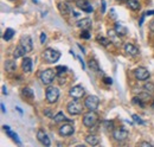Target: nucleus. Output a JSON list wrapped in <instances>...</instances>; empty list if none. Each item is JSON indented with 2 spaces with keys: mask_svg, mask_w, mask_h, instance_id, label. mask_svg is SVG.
<instances>
[{
  "mask_svg": "<svg viewBox=\"0 0 154 147\" xmlns=\"http://www.w3.org/2000/svg\"><path fill=\"white\" fill-rule=\"evenodd\" d=\"M3 128H4L5 131H8V129H10V126H6V125H5V126H4Z\"/></svg>",
  "mask_w": 154,
  "mask_h": 147,
  "instance_id": "nucleus-47",
  "label": "nucleus"
},
{
  "mask_svg": "<svg viewBox=\"0 0 154 147\" xmlns=\"http://www.w3.org/2000/svg\"><path fill=\"white\" fill-rule=\"evenodd\" d=\"M145 16H146V13L141 14V18H140V21H139V25H140V26H142V24H144V20H145Z\"/></svg>",
  "mask_w": 154,
  "mask_h": 147,
  "instance_id": "nucleus-40",
  "label": "nucleus"
},
{
  "mask_svg": "<svg viewBox=\"0 0 154 147\" xmlns=\"http://www.w3.org/2000/svg\"><path fill=\"white\" fill-rule=\"evenodd\" d=\"M104 12H106V1L102 0V13H104Z\"/></svg>",
  "mask_w": 154,
  "mask_h": 147,
  "instance_id": "nucleus-41",
  "label": "nucleus"
},
{
  "mask_svg": "<svg viewBox=\"0 0 154 147\" xmlns=\"http://www.w3.org/2000/svg\"><path fill=\"white\" fill-rule=\"evenodd\" d=\"M108 36H109L110 42H111V43H114L115 45L120 46V45L122 44L121 38H120V34H118V32L115 31V30H109V31H108Z\"/></svg>",
  "mask_w": 154,
  "mask_h": 147,
  "instance_id": "nucleus-14",
  "label": "nucleus"
},
{
  "mask_svg": "<svg viewBox=\"0 0 154 147\" xmlns=\"http://www.w3.org/2000/svg\"><path fill=\"white\" fill-rule=\"evenodd\" d=\"M146 16H154V11H147Z\"/></svg>",
  "mask_w": 154,
  "mask_h": 147,
  "instance_id": "nucleus-43",
  "label": "nucleus"
},
{
  "mask_svg": "<svg viewBox=\"0 0 154 147\" xmlns=\"http://www.w3.org/2000/svg\"><path fill=\"white\" fill-rule=\"evenodd\" d=\"M58 10H59V12L63 16H68L70 13V7L65 3H59L58 4Z\"/></svg>",
  "mask_w": 154,
  "mask_h": 147,
  "instance_id": "nucleus-21",
  "label": "nucleus"
},
{
  "mask_svg": "<svg viewBox=\"0 0 154 147\" xmlns=\"http://www.w3.org/2000/svg\"><path fill=\"white\" fill-rule=\"evenodd\" d=\"M104 125H106V128L113 129V122L111 121H104Z\"/></svg>",
  "mask_w": 154,
  "mask_h": 147,
  "instance_id": "nucleus-36",
  "label": "nucleus"
},
{
  "mask_svg": "<svg viewBox=\"0 0 154 147\" xmlns=\"http://www.w3.org/2000/svg\"><path fill=\"white\" fill-rule=\"evenodd\" d=\"M81 38H83V39H89V38H90V32H89L88 30H83L82 33H81Z\"/></svg>",
  "mask_w": 154,
  "mask_h": 147,
  "instance_id": "nucleus-34",
  "label": "nucleus"
},
{
  "mask_svg": "<svg viewBox=\"0 0 154 147\" xmlns=\"http://www.w3.org/2000/svg\"><path fill=\"white\" fill-rule=\"evenodd\" d=\"M1 112L3 113H6V108H5V104L4 103H1Z\"/></svg>",
  "mask_w": 154,
  "mask_h": 147,
  "instance_id": "nucleus-44",
  "label": "nucleus"
},
{
  "mask_svg": "<svg viewBox=\"0 0 154 147\" xmlns=\"http://www.w3.org/2000/svg\"><path fill=\"white\" fill-rule=\"evenodd\" d=\"M56 78V70L54 71L52 69H46L44 71L41 72V75H39V80L43 84L45 85H49L51 84Z\"/></svg>",
  "mask_w": 154,
  "mask_h": 147,
  "instance_id": "nucleus-2",
  "label": "nucleus"
},
{
  "mask_svg": "<svg viewBox=\"0 0 154 147\" xmlns=\"http://www.w3.org/2000/svg\"><path fill=\"white\" fill-rule=\"evenodd\" d=\"M20 45H23L28 52H31L32 49H33V43H32L31 37L30 36H23L20 38Z\"/></svg>",
  "mask_w": 154,
  "mask_h": 147,
  "instance_id": "nucleus-12",
  "label": "nucleus"
},
{
  "mask_svg": "<svg viewBox=\"0 0 154 147\" xmlns=\"http://www.w3.org/2000/svg\"><path fill=\"white\" fill-rule=\"evenodd\" d=\"M67 70H68V68H67V67H63V65H58V67L56 68V71L59 74V75H62V74H65Z\"/></svg>",
  "mask_w": 154,
  "mask_h": 147,
  "instance_id": "nucleus-33",
  "label": "nucleus"
},
{
  "mask_svg": "<svg viewBox=\"0 0 154 147\" xmlns=\"http://www.w3.org/2000/svg\"><path fill=\"white\" fill-rule=\"evenodd\" d=\"M85 142L89 144L90 146H97L100 144V138L91 134V135H87L85 137Z\"/></svg>",
  "mask_w": 154,
  "mask_h": 147,
  "instance_id": "nucleus-20",
  "label": "nucleus"
},
{
  "mask_svg": "<svg viewBox=\"0 0 154 147\" xmlns=\"http://www.w3.org/2000/svg\"><path fill=\"white\" fill-rule=\"evenodd\" d=\"M97 120H98V115L95 113V110H89L83 116V125L88 128H91L96 125Z\"/></svg>",
  "mask_w": 154,
  "mask_h": 147,
  "instance_id": "nucleus-3",
  "label": "nucleus"
},
{
  "mask_svg": "<svg viewBox=\"0 0 154 147\" xmlns=\"http://www.w3.org/2000/svg\"><path fill=\"white\" fill-rule=\"evenodd\" d=\"M124 51L129 55V56H136L138 54H139V49L135 46V45H133V44H131V43H127L126 45H124Z\"/></svg>",
  "mask_w": 154,
  "mask_h": 147,
  "instance_id": "nucleus-16",
  "label": "nucleus"
},
{
  "mask_svg": "<svg viewBox=\"0 0 154 147\" xmlns=\"http://www.w3.org/2000/svg\"><path fill=\"white\" fill-rule=\"evenodd\" d=\"M54 121H55V122H64V121H71V119H68L62 112H59V113H57V114L54 116Z\"/></svg>",
  "mask_w": 154,
  "mask_h": 147,
  "instance_id": "nucleus-24",
  "label": "nucleus"
},
{
  "mask_svg": "<svg viewBox=\"0 0 154 147\" xmlns=\"http://www.w3.org/2000/svg\"><path fill=\"white\" fill-rule=\"evenodd\" d=\"M153 107H154V102H153Z\"/></svg>",
  "mask_w": 154,
  "mask_h": 147,
  "instance_id": "nucleus-49",
  "label": "nucleus"
},
{
  "mask_svg": "<svg viewBox=\"0 0 154 147\" xmlns=\"http://www.w3.org/2000/svg\"><path fill=\"white\" fill-rule=\"evenodd\" d=\"M114 30L118 32V34H120V36H126L127 34V32H128V30H127V27L123 25L122 23H115V27H114Z\"/></svg>",
  "mask_w": 154,
  "mask_h": 147,
  "instance_id": "nucleus-18",
  "label": "nucleus"
},
{
  "mask_svg": "<svg viewBox=\"0 0 154 147\" xmlns=\"http://www.w3.org/2000/svg\"><path fill=\"white\" fill-rule=\"evenodd\" d=\"M132 117H133L134 122H136V124H139V125H142V124H144V121L141 120V117H140L139 115H136V114H133V115H132Z\"/></svg>",
  "mask_w": 154,
  "mask_h": 147,
  "instance_id": "nucleus-35",
  "label": "nucleus"
},
{
  "mask_svg": "<svg viewBox=\"0 0 154 147\" xmlns=\"http://www.w3.org/2000/svg\"><path fill=\"white\" fill-rule=\"evenodd\" d=\"M45 96H46V101L49 103H55V102H57L58 97H59V89L56 87H47Z\"/></svg>",
  "mask_w": 154,
  "mask_h": 147,
  "instance_id": "nucleus-5",
  "label": "nucleus"
},
{
  "mask_svg": "<svg viewBox=\"0 0 154 147\" xmlns=\"http://www.w3.org/2000/svg\"><path fill=\"white\" fill-rule=\"evenodd\" d=\"M88 65H89V68L91 69V71H94V72H98L100 71V67H98V64H97V62L95 59H90L88 62Z\"/></svg>",
  "mask_w": 154,
  "mask_h": 147,
  "instance_id": "nucleus-26",
  "label": "nucleus"
},
{
  "mask_svg": "<svg viewBox=\"0 0 154 147\" xmlns=\"http://www.w3.org/2000/svg\"><path fill=\"white\" fill-rule=\"evenodd\" d=\"M3 94L7 95V89H6V87H5V85H3Z\"/></svg>",
  "mask_w": 154,
  "mask_h": 147,
  "instance_id": "nucleus-45",
  "label": "nucleus"
},
{
  "mask_svg": "<svg viewBox=\"0 0 154 147\" xmlns=\"http://www.w3.org/2000/svg\"><path fill=\"white\" fill-rule=\"evenodd\" d=\"M58 133L62 137H70L75 133V128H74L72 125H63V126L59 127Z\"/></svg>",
  "mask_w": 154,
  "mask_h": 147,
  "instance_id": "nucleus-10",
  "label": "nucleus"
},
{
  "mask_svg": "<svg viewBox=\"0 0 154 147\" xmlns=\"http://www.w3.org/2000/svg\"><path fill=\"white\" fill-rule=\"evenodd\" d=\"M149 30H151L152 32H154V20L149 23Z\"/></svg>",
  "mask_w": 154,
  "mask_h": 147,
  "instance_id": "nucleus-42",
  "label": "nucleus"
},
{
  "mask_svg": "<svg viewBox=\"0 0 154 147\" xmlns=\"http://www.w3.org/2000/svg\"><path fill=\"white\" fill-rule=\"evenodd\" d=\"M69 94H70V96L74 97V99H82L85 94V91H84V88L82 85H75V87H72L70 89Z\"/></svg>",
  "mask_w": 154,
  "mask_h": 147,
  "instance_id": "nucleus-9",
  "label": "nucleus"
},
{
  "mask_svg": "<svg viewBox=\"0 0 154 147\" xmlns=\"http://www.w3.org/2000/svg\"><path fill=\"white\" fill-rule=\"evenodd\" d=\"M132 101H133V103H134V104H136V106H140V107H142V108L146 106V103H145L142 100H141L139 96H135Z\"/></svg>",
  "mask_w": 154,
  "mask_h": 147,
  "instance_id": "nucleus-31",
  "label": "nucleus"
},
{
  "mask_svg": "<svg viewBox=\"0 0 154 147\" xmlns=\"http://www.w3.org/2000/svg\"><path fill=\"white\" fill-rule=\"evenodd\" d=\"M139 146H145V147H152V144L147 142V141H142V142H140Z\"/></svg>",
  "mask_w": 154,
  "mask_h": 147,
  "instance_id": "nucleus-39",
  "label": "nucleus"
},
{
  "mask_svg": "<svg viewBox=\"0 0 154 147\" xmlns=\"http://www.w3.org/2000/svg\"><path fill=\"white\" fill-rule=\"evenodd\" d=\"M96 41H97L101 45H103V46H108V44H109V43H111V42H110V39H107V38H104V37H101V36H97Z\"/></svg>",
  "mask_w": 154,
  "mask_h": 147,
  "instance_id": "nucleus-29",
  "label": "nucleus"
},
{
  "mask_svg": "<svg viewBox=\"0 0 154 147\" xmlns=\"http://www.w3.org/2000/svg\"><path fill=\"white\" fill-rule=\"evenodd\" d=\"M120 1H121V0H120Z\"/></svg>",
  "mask_w": 154,
  "mask_h": 147,
  "instance_id": "nucleus-50",
  "label": "nucleus"
},
{
  "mask_svg": "<svg viewBox=\"0 0 154 147\" xmlns=\"http://www.w3.org/2000/svg\"><path fill=\"white\" fill-rule=\"evenodd\" d=\"M6 133H7V135L8 137H11L12 139H13L18 145H20V140H19V138H18V135H17V133H13L11 129H8V131H6Z\"/></svg>",
  "mask_w": 154,
  "mask_h": 147,
  "instance_id": "nucleus-30",
  "label": "nucleus"
},
{
  "mask_svg": "<svg viewBox=\"0 0 154 147\" xmlns=\"http://www.w3.org/2000/svg\"><path fill=\"white\" fill-rule=\"evenodd\" d=\"M26 52H28V51L25 50V47H24L23 45H18V46L16 47V50L13 51V57H14L16 59H17V58H20V57H24Z\"/></svg>",
  "mask_w": 154,
  "mask_h": 147,
  "instance_id": "nucleus-19",
  "label": "nucleus"
},
{
  "mask_svg": "<svg viewBox=\"0 0 154 147\" xmlns=\"http://www.w3.org/2000/svg\"><path fill=\"white\" fill-rule=\"evenodd\" d=\"M76 6L80 10L87 12V13L93 12V6L90 5V3H89L88 0H76Z\"/></svg>",
  "mask_w": 154,
  "mask_h": 147,
  "instance_id": "nucleus-11",
  "label": "nucleus"
},
{
  "mask_svg": "<svg viewBox=\"0 0 154 147\" xmlns=\"http://www.w3.org/2000/svg\"><path fill=\"white\" fill-rule=\"evenodd\" d=\"M67 110H68V113L71 114V115H80L82 113V110H83V106H82L81 102L74 100V101L68 103Z\"/></svg>",
  "mask_w": 154,
  "mask_h": 147,
  "instance_id": "nucleus-4",
  "label": "nucleus"
},
{
  "mask_svg": "<svg viewBox=\"0 0 154 147\" xmlns=\"http://www.w3.org/2000/svg\"><path fill=\"white\" fill-rule=\"evenodd\" d=\"M21 94H23V96L28 97L29 100H33V97H34L32 89H31V88H28V87H26V88H23V90H21Z\"/></svg>",
  "mask_w": 154,
  "mask_h": 147,
  "instance_id": "nucleus-25",
  "label": "nucleus"
},
{
  "mask_svg": "<svg viewBox=\"0 0 154 147\" xmlns=\"http://www.w3.org/2000/svg\"><path fill=\"white\" fill-rule=\"evenodd\" d=\"M67 1H74V0H67Z\"/></svg>",
  "mask_w": 154,
  "mask_h": 147,
  "instance_id": "nucleus-48",
  "label": "nucleus"
},
{
  "mask_svg": "<svg viewBox=\"0 0 154 147\" xmlns=\"http://www.w3.org/2000/svg\"><path fill=\"white\" fill-rule=\"evenodd\" d=\"M16 109H17V110H18V112H19V113H20V114H21V113H23V110H21V109H20V108H19V107H16Z\"/></svg>",
  "mask_w": 154,
  "mask_h": 147,
  "instance_id": "nucleus-46",
  "label": "nucleus"
},
{
  "mask_svg": "<svg viewBox=\"0 0 154 147\" xmlns=\"http://www.w3.org/2000/svg\"><path fill=\"white\" fill-rule=\"evenodd\" d=\"M45 41H46V34H45L44 32H42V33H41V43L44 44Z\"/></svg>",
  "mask_w": 154,
  "mask_h": 147,
  "instance_id": "nucleus-37",
  "label": "nucleus"
},
{
  "mask_svg": "<svg viewBox=\"0 0 154 147\" xmlns=\"http://www.w3.org/2000/svg\"><path fill=\"white\" fill-rule=\"evenodd\" d=\"M98 104H100V100H98V97L95 96V95L88 96L87 99L84 100V106L89 110H96L97 107H98Z\"/></svg>",
  "mask_w": 154,
  "mask_h": 147,
  "instance_id": "nucleus-6",
  "label": "nucleus"
},
{
  "mask_svg": "<svg viewBox=\"0 0 154 147\" xmlns=\"http://www.w3.org/2000/svg\"><path fill=\"white\" fill-rule=\"evenodd\" d=\"M144 90L147 91V93H149V94L154 93V84L152 82H146L144 84Z\"/></svg>",
  "mask_w": 154,
  "mask_h": 147,
  "instance_id": "nucleus-27",
  "label": "nucleus"
},
{
  "mask_svg": "<svg viewBox=\"0 0 154 147\" xmlns=\"http://www.w3.org/2000/svg\"><path fill=\"white\" fill-rule=\"evenodd\" d=\"M103 82H104L106 84H113V80H111L110 77H104V78H103Z\"/></svg>",
  "mask_w": 154,
  "mask_h": 147,
  "instance_id": "nucleus-38",
  "label": "nucleus"
},
{
  "mask_svg": "<svg viewBox=\"0 0 154 147\" xmlns=\"http://www.w3.org/2000/svg\"><path fill=\"white\" fill-rule=\"evenodd\" d=\"M91 19H89V18H83L81 20L77 21V26H78L80 29L82 30H89L91 27Z\"/></svg>",
  "mask_w": 154,
  "mask_h": 147,
  "instance_id": "nucleus-15",
  "label": "nucleus"
},
{
  "mask_svg": "<svg viewBox=\"0 0 154 147\" xmlns=\"http://www.w3.org/2000/svg\"><path fill=\"white\" fill-rule=\"evenodd\" d=\"M37 139L39 140V142L41 144H43L44 146H46V147H49L50 145H51V141H50V138L47 137V134L44 132V131H38V133H37Z\"/></svg>",
  "mask_w": 154,
  "mask_h": 147,
  "instance_id": "nucleus-13",
  "label": "nucleus"
},
{
  "mask_svg": "<svg viewBox=\"0 0 154 147\" xmlns=\"http://www.w3.org/2000/svg\"><path fill=\"white\" fill-rule=\"evenodd\" d=\"M127 6L129 7L131 10H133V11L140 10V3L138 1V0H128V1H127Z\"/></svg>",
  "mask_w": 154,
  "mask_h": 147,
  "instance_id": "nucleus-23",
  "label": "nucleus"
},
{
  "mask_svg": "<svg viewBox=\"0 0 154 147\" xmlns=\"http://www.w3.org/2000/svg\"><path fill=\"white\" fill-rule=\"evenodd\" d=\"M13 34H14V30L13 29H6V31L4 33V39L5 41H10L12 37H13Z\"/></svg>",
  "mask_w": 154,
  "mask_h": 147,
  "instance_id": "nucleus-28",
  "label": "nucleus"
},
{
  "mask_svg": "<svg viewBox=\"0 0 154 147\" xmlns=\"http://www.w3.org/2000/svg\"><path fill=\"white\" fill-rule=\"evenodd\" d=\"M21 68H23L24 72H31V70H32V60H31V58L25 57V58L23 59Z\"/></svg>",
  "mask_w": 154,
  "mask_h": 147,
  "instance_id": "nucleus-17",
  "label": "nucleus"
},
{
  "mask_svg": "<svg viewBox=\"0 0 154 147\" xmlns=\"http://www.w3.org/2000/svg\"><path fill=\"white\" fill-rule=\"evenodd\" d=\"M5 69H6V71H8V72H13V71H16V69H17V64H16V62H13V60H6L5 62Z\"/></svg>",
  "mask_w": 154,
  "mask_h": 147,
  "instance_id": "nucleus-22",
  "label": "nucleus"
},
{
  "mask_svg": "<svg viewBox=\"0 0 154 147\" xmlns=\"http://www.w3.org/2000/svg\"><path fill=\"white\" fill-rule=\"evenodd\" d=\"M139 97H140V99L142 100L145 103H147V102L151 100V95H149V93H147V91H145V93H142V94H140Z\"/></svg>",
  "mask_w": 154,
  "mask_h": 147,
  "instance_id": "nucleus-32",
  "label": "nucleus"
},
{
  "mask_svg": "<svg viewBox=\"0 0 154 147\" xmlns=\"http://www.w3.org/2000/svg\"><path fill=\"white\" fill-rule=\"evenodd\" d=\"M134 75H135V77H136L139 81H146V80L149 78L151 74H149V71H148L146 68H144V67H139L138 69H135Z\"/></svg>",
  "mask_w": 154,
  "mask_h": 147,
  "instance_id": "nucleus-7",
  "label": "nucleus"
},
{
  "mask_svg": "<svg viewBox=\"0 0 154 147\" xmlns=\"http://www.w3.org/2000/svg\"><path fill=\"white\" fill-rule=\"evenodd\" d=\"M43 58L46 63H56L60 58V52H58L57 50H54L51 47H47L43 52Z\"/></svg>",
  "mask_w": 154,
  "mask_h": 147,
  "instance_id": "nucleus-1",
  "label": "nucleus"
},
{
  "mask_svg": "<svg viewBox=\"0 0 154 147\" xmlns=\"http://www.w3.org/2000/svg\"><path fill=\"white\" fill-rule=\"evenodd\" d=\"M128 131L124 128H118V129H114L113 132V138L116 140V141H124L128 138Z\"/></svg>",
  "mask_w": 154,
  "mask_h": 147,
  "instance_id": "nucleus-8",
  "label": "nucleus"
}]
</instances>
